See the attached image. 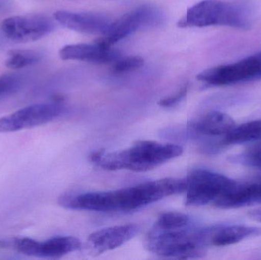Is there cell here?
I'll return each mask as SVG.
<instances>
[{"label": "cell", "instance_id": "1", "mask_svg": "<svg viewBox=\"0 0 261 260\" xmlns=\"http://www.w3.org/2000/svg\"><path fill=\"white\" fill-rule=\"evenodd\" d=\"M186 188V179H161L117 190L64 195L60 197L59 204L71 210L132 212L185 192Z\"/></svg>", "mask_w": 261, "mask_h": 260}, {"label": "cell", "instance_id": "2", "mask_svg": "<svg viewBox=\"0 0 261 260\" xmlns=\"http://www.w3.org/2000/svg\"><path fill=\"white\" fill-rule=\"evenodd\" d=\"M184 149L179 145L153 140H138L122 151L93 153L90 160L106 170H126L141 172L150 170L179 157Z\"/></svg>", "mask_w": 261, "mask_h": 260}, {"label": "cell", "instance_id": "3", "mask_svg": "<svg viewBox=\"0 0 261 260\" xmlns=\"http://www.w3.org/2000/svg\"><path fill=\"white\" fill-rule=\"evenodd\" d=\"M145 247L150 253L163 257H202L208 247L206 227H196L193 223L176 228H161L153 226L146 237Z\"/></svg>", "mask_w": 261, "mask_h": 260}, {"label": "cell", "instance_id": "4", "mask_svg": "<svg viewBox=\"0 0 261 260\" xmlns=\"http://www.w3.org/2000/svg\"><path fill=\"white\" fill-rule=\"evenodd\" d=\"M178 26H228L246 30L251 26V18L248 10L239 5L221 0H202L187 10Z\"/></svg>", "mask_w": 261, "mask_h": 260}, {"label": "cell", "instance_id": "5", "mask_svg": "<svg viewBox=\"0 0 261 260\" xmlns=\"http://www.w3.org/2000/svg\"><path fill=\"white\" fill-rule=\"evenodd\" d=\"M186 180V205L194 207L214 205L234 182L222 174L204 169L191 171Z\"/></svg>", "mask_w": 261, "mask_h": 260}, {"label": "cell", "instance_id": "6", "mask_svg": "<svg viewBox=\"0 0 261 260\" xmlns=\"http://www.w3.org/2000/svg\"><path fill=\"white\" fill-rule=\"evenodd\" d=\"M164 20V14L158 7L151 5H144L125 14L117 21L112 22L103 37L96 42L104 47H112L113 44L129 36L134 32L160 25Z\"/></svg>", "mask_w": 261, "mask_h": 260}, {"label": "cell", "instance_id": "7", "mask_svg": "<svg viewBox=\"0 0 261 260\" xmlns=\"http://www.w3.org/2000/svg\"><path fill=\"white\" fill-rule=\"evenodd\" d=\"M198 80L210 85H228L261 79V51L238 62L203 70Z\"/></svg>", "mask_w": 261, "mask_h": 260}, {"label": "cell", "instance_id": "8", "mask_svg": "<svg viewBox=\"0 0 261 260\" xmlns=\"http://www.w3.org/2000/svg\"><path fill=\"white\" fill-rule=\"evenodd\" d=\"M54 28V21L40 14L9 17L0 24L3 35L16 42L37 41L47 36Z\"/></svg>", "mask_w": 261, "mask_h": 260}, {"label": "cell", "instance_id": "9", "mask_svg": "<svg viewBox=\"0 0 261 260\" xmlns=\"http://www.w3.org/2000/svg\"><path fill=\"white\" fill-rule=\"evenodd\" d=\"M57 103L35 104L0 119V132L8 133L34 128L51 122L63 112Z\"/></svg>", "mask_w": 261, "mask_h": 260}, {"label": "cell", "instance_id": "10", "mask_svg": "<svg viewBox=\"0 0 261 260\" xmlns=\"http://www.w3.org/2000/svg\"><path fill=\"white\" fill-rule=\"evenodd\" d=\"M261 205V177L248 181H234L228 190L213 206L231 209Z\"/></svg>", "mask_w": 261, "mask_h": 260}, {"label": "cell", "instance_id": "11", "mask_svg": "<svg viewBox=\"0 0 261 260\" xmlns=\"http://www.w3.org/2000/svg\"><path fill=\"white\" fill-rule=\"evenodd\" d=\"M136 224H123L101 229L93 232L87 239L90 253L102 254L115 250L132 240L138 234Z\"/></svg>", "mask_w": 261, "mask_h": 260}, {"label": "cell", "instance_id": "12", "mask_svg": "<svg viewBox=\"0 0 261 260\" xmlns=\"http://www.w3.org/2000/svg\"><path fill=\"white\" fill-rule=\"evenodd\" d=\"M236 127L234 120L225 113L213 111L201 116L189 125V131L192 137L202 139H223L227 134Z\"/></svg>", "mask_w": 261, "mask_h": 260}, {"label": "cell", "instance_id": "13", "mask_svg": "<svg viewBox=\"0 0 261 260\" xmlns=\"http://www.w3.org/2000/svg\"><path fill=\"white\" fill-rule=\"evenodd\" d=\"M54 16L60 24L70 30L92 35H104L112 23L105 15L96 13L60 10Z\"/></svg>", "mask_w": 261, "mask_h": 260}, {"label": "cell", "instance_id": "14", "mask_svg": "<svg viewBox=\"0 0 261 260\" xmlns=\"http://www.w3.org/2000/svg\"><path fill=\"white\" fill-rule=\"evenodd\" d=\"M64 61H79L93 64H110L120 59L121 53L112 47L96 44H78L64 46L59 52Z\"/></svg>", "mask_w": 261, "mask_h": 260}, {"label": "cell", "instance_id": "15", "mask_svg": "<svg viewBox=\"0 0 261 260\" xmlns=\"http://www.w3.org/2000/svg\"><path fill=\"white\" fill-rule=\"evenodd\" d=\"M210 247H226L248 238L260 236L261 227L241 224H217L207 227Z\"/></svg>", "mask_w": 261, "mask_h": 260}, {"label": "cell", "instance_id": "16", "mask_svg": "<svg viewBox=\"0 0 261 260\" xmlns=\"http://www.w3.org/2000/svg\"><path fill=\"white\" fill-rule=\"evenodd\" d=\"M82 248V243L74 237H56L40 242L38 257L60 258Z\"/></svg>", "mask_w": 261, "mask_h": 260}, {"label": "cell", "instance_id": "17", "mask_svg": "<svg viewBox=\"0 0 261 260\" xmlns=\"http://www.w3.org/2000/svg\"><path fill=\"white\" fill-rule=\"evenodd\" d=\"M261 140V119L247 122L239 127H234L224 137L222 143L227 145H239L247 142Z\"/></svg>", "mask_w": 261, "mask_h": 260}, {"label": "cell", "instance_id": "18", "mask_svg": "<svg viewBox=\"0 0 261 260\" xmlns=\"http://www.w3.org/2000/svg\"><path fill=\"white\" fill-rule=\"evenodd\" d=\"M41 55L32 50H15L9 52L6 66L12 70L25 68L39 62Z\"/></svg>", "mask_w": 261, "mask_h": 260}, {"label": "cell", "instance_id": "19", "mask_svg": "<svg viewBox=\"0 0 261 260\" xmlns=\"http://www.w3.org/2000/svg\"><path fill=\"white\" fill-rule=\"evenodd\" d=\"M230 162L248 167L261 169V143L229 158Z\"/></svg>", "mask_w": 261, "mask_h": 260}, {"label": "cell", "instance_id": "20", "mask_svg": "<svg viewBox=\"0 0 261 260\" xmlns=\"http://www.w3.org/2000/svg\"><path fill=\"white\" fill-rule=\"evenodd\" d=\"M144 61L139 56H127L118 60L115 62L113 72L116 73H127L141 68L144 65Z\"/></svg>", "mask_w": 261, "mask_h": 260}, {"label": "cell", "instance_id": "21", "mask_svg": "<svg viewBox=\"0 0 261 260\" xmlns=\"http://www.w3.org/2000/svg\"><path fill=\"white\" fill-rule=\"evenodd\" d=\"M21 83V77L17 75L6 74L0 76V97L16 91Z\"/></svg>", "mask_w": 261, "mask_h": 260}, {"label": "cell", "instance_id": "22", "mask_svg": "<svg viewBox=\"0 0 261 260\" xmlns=\"http://www.w3.org/2000/svg\"><path fill=\"white\" fill-rule=\"evenodd\" d=\"M188 93V84H185L179 91L176 92L174 95L164 98L158 102V105L164 108H170L174 106L180 102L187 96Z\"/></svg>", "mask_w": 261, "mask_h": 260}, {"label": "cell", "instance_id": "23", "mask_svg": "<svg viewBox=\"0 0 261 260\" xmlns=\"http://www.w3.org/2000/svg\"><path fill=\"white\" fill-rule=\"evenodd\" d=\"M249 216L254 221L261 223V208L251 211L249 213Z\"/></svg>", "mask_w": 261, "mask_h": 260}, {"label": "cell", "instance_id": "24", "mask_svg": "<svg viewBox=\"0 0 261 260\" xmlns=\"http://www.w3.org/2000/svg\"><path fill=\"white\" fill-rule=\"evenodd\" d=\"M3 1H4V0H0V7L3 6Z\"/></svg>", "mask_w": 261, "mask_h": 260}]
</instances>
